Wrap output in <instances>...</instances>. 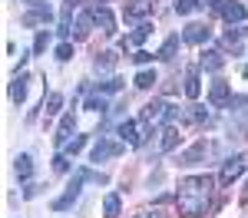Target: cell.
Instances as JSON below:
<instances>
[{"mask_svg": "<svg viewBox=\"0 0 248 218\" xmlns=\"http://www.w3.org/2000/svg\"><path fill=\"white\" fill-rule=\"evenodd\" d=\"M212 175H189L179 182V192H175V205H179V212L189 218H199L205 215V208H209L212 202Z\"/></svg>", "mask_w": 248, "mask_h": 218, "instance_id": "1", "label": "cell"}, {"mask_svg": "<svg viewBox=\"0 0 248 218\" xmlns=\"http://www.w3.org/2000/svg\"><path fill=\"white\" fill-rule=\"evenodd\" d=\"M146 136H149V122H146V119H126V122L119 126V139H123L126 145H133V149H139V145L146 142Z\"/></svg>", "mask_w": 248, "mask_h": 218, "instance_id": "2", "label": "cell"}, {"mask_svg": "<svg viewBox=\"0 0 248 218\" xmlns=\"http://www.w3.org/2000/svg\"><path fill=\"white\" fill-rule=\"evenodd\" d=\"M142 119H146L149 126H159V122H175V119H179V109H172L169 102L155 99V102H149V106L142 109Z\"/></svg>", "mask_w": 248, "mask_h": 218, "instance_id": "3", "label": "cell"}, {"mask_svg": "<svg viewBox=\"0 0 248 218\" xmlns=\"http://www.w3.org/2000/svg\"><path fill=\"white\" fill-rule=\"evenodd\" d=\"M86 178H96V175H90V172H77V175H73L70 189H66V192H63L57 202H53V212H66V208L77 202V198H79V189H83V182H86Z\"/></svg>", "mask_w": 248, "mask_h": 218, "instance_id": "4", "label": "cell"}, {"mask_svg": "<svg viewBox=\"0 0 248 218\" xmlns=\"http://www.w3.org/2000/svg\"><path fill=\"white\" fill-rule=\"evenodd\" d=\"M245 169H248V152H238V156L225 159V165H222V172H218V182H222V185H232Z\"/></svg>", "mask_w": 248, "mask_h": 218, "instance_id": "5", "label": "cell"}, {"mask_svg": "<svg viewBox=\"0 0 248 218\" xmlns=\"http://www.w3.org/2000/svg\"><path fill=\"white\" fill-rule=\"evenodd\" d=\"M123 145H126V142H109V139H99V142L93 145V152H90V159H93V162L113 159V156H119V152H123Z\"/></svg>", "mask_w": 248, "mask_h": 218, "instance_id": "6", "label": "cell"}, {"mask_svg": "<svg viewBox=\"0 0 248 218\" xmlns=\"http://www.w3.org/2000/svg\"><path fill=\"white\" fill-rule=\"evenodd\" d=\"M90 17H93V23L103 30V33H113V30H116V20H113V14H109V7H106V3H96Z\"/></svg>", "mask_w": 248, "mask_h": 218, "instance_id": "7", "label": "cell"}, {"mask_svg": "<svg viewBox=\"0 0 248 218\" xmlns=\"http://www.w3.org/2000/svg\"><path fill=\"white\" fill-rule=\"evenodd\" d=\"M209 102H212V106H229V102H232V89H229V83H225V79H215V83H212Z\"/></svg>", "mask_w": 248, "mask_h": 218, "instance_id": "8", "label": "cell"}, {"mask_svg": "<svg viewBox=\"0 0 248 218\" xmlns=\"http://www.w3.org/2000/svg\"><path fill=\"white\" fill-rule=\"evenodd\" d=\"M209 37H212V30L205 23H189V27L182 30V40H186V43H195V46H199V43H209Z\"/></svg>", "mask_w": 248, "mask_h": 218, "instance_id": "9", "label": "cell"}, {"mask_svg": "<svg viewBox=\"0 0 248 218\" xmlns=\"http://www.w3.org/2000/svg\"><path fill=\"white\" fill-rule=\"evenodd\" d=\"M212 113L205 106H189V109H179V122H192V126H202V122H209Z\"/></svg>", "mask_w": 248, "mask_h": 218, "instance_id": "10", "label": "cell"}, {"mask_svg": "<svg viewBox=\"0 0 248 218\" xmlns=\"http://www.w3.org/2000/svg\"><path fill=\"white\" fill-rule=\"evenodd\" d=\"M123 14H126V20H146L153 14V3H149V0H129V3L123 7Z\"/></svg>", "mask_w": 248, "mask_h": 218, "instance_id": "11", "label": "cell"}, {"mask_svg": "<svg viewBox=\"0 0 248 218\" xmlns=\"http://www.w3.org/2000/svg\"><path fill=\"white\" fill-rule=\"evenodd\" d=\"M218 10H222V17L229 20V23H245V17H248V10L238 3V0H225Z\"/></svg>", "mask_w": 248, "mask_h": 218, "instance_id": "12", "label": "cell"}, {"mask_svg": "<svg viewBox=\"0 0 248 218\" xmlns=\"http://www.w3.org/2000/svg\"><path fill=\"white\" fill-rule=\"evenodd\" d=\"M209 152H212V145H209V142H199V145H192L189 152H182V156H179V165H195L199 159H202V156H209Z\"/></svg>", "mask_w": 248, "mask_h": 218, "instance_id": "13", "label": "cell"}, {"mask_svg": "<svg viewBox=\"0 0 248 218\" xmlns=\"http://www.w3.org/2000/svg\"><path fill=\"white\" fill-rule=\"evenodd\" d=\"M149 33H153V27H149V23L136 27V30L129 33V37H123V50H133V46H139V43H142V40L149 37Z\"/></svg>", "mask_w": 248, "mask_h": 218, "instance_id": "14", "label": "cell"}, {"mask_svg": "<svg viewBox=\"0 0 248 218\" xmlns=\"http://www.w3.org/2000/svg\"><path fill=\"white\" fill-rule=\"evenodd\" d=\"M46 20H50V7H46V3H40L30 14H23V23H27V27H37V23H46Z\"/></svg>", "mask_w": 248, "mask_h": 218, "instance_id": "15", "label": "cell"}, {"mask_svg": "<svg viewBox=\"0 0 248 218\" xmlns=\"http://www.w3.org/2000/svg\"><path fill=\"white\" fill-rule=\"evenodd\" d=\"M70 129H73V113H66V116L60 119V129H57V136H53L60 149H63V145L70 142Z\"/></svg>", "mask_w": 248, "mask_h": 218, "instance_id": "16", "label": "cell"}, {"mask_svg": "<svg viewBox=\"0 0 248 218\" xmlns=\"http://www.w3.org/2000/svg\"><path fill=\"white\" fill-rule=\"evenodd\" d=\"M10 99H14V102H23V99H27V76H23V73L10 83Z\"/></svg>", "mask_w": 248, "mask_h": 218, "instance_id": "17", "label": "cell"}, {"mask_svg": "<svg viewBox=\"0 0 248 218\" xmlns=\"http://www.w3.org/2000/svg\"><path fill=\"white\" fill-rule=\"evenodd\" d=\"M179 129H175V126H166V132H162V152H172V149H175V145H179Z\"/></svg>", "mask_w": 248, "mask_h": 218, "instance_id": "18", "label": "cell"}, {"mask_svg": "<svg viewBox=\"0 0 248 218\" xmlns=\"http://www.w3.org/2000/svg\"><path fill=\"white\" fill-rule=\"evenodd\" d=\"M199 93H202V83H199V73H195V70H189V73H186V96H189V99H195Z\"/></svg>", "mask_w": 248, "mask_h": 218, "instance_id": "19", "label": "cell"}, {"mask_svg": "<svg viewBox=\"0 0 248 218\" xmlns=\"http://www.w3.org/2000/svg\"><path fill=\"white\" fill-rule=\"evenodd\" d=\"M202 66L212 70V73H218V70H222V53H218V50H209V53L202 57Z\"/></svg>", "mask_w": 248, "mask_h": 218, "instance_id": "20", "label": "cell"}, {"mask_svg": "<svg viewBox=\"0 0 248 218\" xmlns=\"http://www.w3.org/2000/svg\"><path fill=\"white\" fill-rule=\"evenodd\" d=\"M14 169H17L20 178H30L33 175V159L30 156H17V165H14Z\"/></svg>", "mask_w": 248, "mask_h": 218, "instance_id": "21", "label": "cell"}, {"mask_svg": "<svg viewBox=\"0 0 248 218\" xmlns=\"http://www.w3.org/2000/svg\"><path fill=\"white\" fill-rule=\"evenodd\" d=\"M155 83H159V79H155L153 70H142V73H136V86H139V89H153Z\"/></svg>", "mask_w": 248, "mask_h": 218, "instance_id": "22", "label": "cell"}, {"mask_svg": "<svg viewBox=\"0 0 248 218\" xmlns=\"http://www.w3.org/2000/svg\"><path fill=\"white\" fill-rule=\"evenodd\" d=\"M175 50H179V37H169L166 43H162V50H159L155 57H159V59H172V57H175Z\"/></svg>", "mask_w": 248, "mask_h": 218, "instance_id": "23", "label": "cell"}, {"mask_svg": "<svg viewBox=\"0 0 248 218\" xmlns=\"http://www.w3.org/2000/svg\"><path fill=\"white\" fill-rule=\"evenodd\" d=\"M103 212H106L103 218H119V195H106V202H103Z\"/></svg>", "mask_w": 248, "mask_h": 218, "instance_id": "24", "label": "cell"}, {"mask_svg": "<svg viewBox=\"0 0 248 218\" xmlns=\"http://www.w3.org/2000/svg\"><path fill=\"white\" fill-rule=\"evenodd\" d=\"M83 145H86V136H73L70 142H66V145H63V156H77Z\"/></svg>", "mask_w": 248, "mask_h": 218, "instance_id": "25", "label": "cell"}, {"mask_svg": "<svg viewBox=\"0 0 248 218\" xmlns=\"http://www.w3.org/2000/svg\"><path fill=\"white\" fill-rule=\"evenodd\" d=\"M96 66H99V70H113V66H116V53H113V50L99 53V57H96Z\"/></svg>", "mask_w": 248, "mask_h": 218, "instance_id": "26", "label": "cell"}, {"mask_svg": "<svg viewBox=\"0 0 248 218\" xmlns=\"http://www.w3.org/2000/svg\"><path fill=\"white\" fill-rule=\"evenodd\" d=\"M195 7H199V0H175V14H182V17L192 14Z\"/></svg>", "mask_w": 248, "mask_h": 218, "instance_id": "27", "label": "cell"}, {"mask_svg": "<svg viewBox=\"0 0 248 218\" xmlns=\"http://www.w3.org/2000/svg\"><path fill=\"white\" fill-rule=\"evenodd\" d=\"M60 106H63V96H60V93H53V96L46 99V106H43V109H46V116H53Z\"/></svg>", "mask_w": 248, "mask_h": 218, "instance_id": "28", "label": "cell"}, {"mask_svg": "<svg viewBox=\"0 0 248 218\" xmlns=\"http://www.w3.org/2000/svg\"><path fill=\"white\" fill-rule=\"evenodd\" d=\"M86 109H93V113H103V109H106V99H103V96H90V99H86Z\"/></svg>", "mask_w": 248, "mask_h": 218, "instance_id": "29", "label": "cell"}, {"mask_svg": "<svg viewBox=\"0 0 248 218\" xmlns=\"http://www.w3.org/2000/svg\"><path fill=\"white\" fill-rule=\"evenodd\" d=\"M46 43H50V33H46V30H40L37 43H33V53H43V50H46Z\"/></svg>", "mask_w": 248, "mask_h": 218, "instance_id": "30", "label": "cell"}, {"mask_svg": "<svg viewBox=\"0 0 248 218\" xmlns=\"http://www.w3.org/2000/svg\"><path fill=\"white\" fill-rule=\"evenodd\" d=\"M123 86V79H106V83H99V93H116Z\"/></svg>", "mask_w": 248, "mask_h": 218, "instance_id": "31", "label": "cell"}, {"mask_svg": "<svg viewBox=\"0 0 248 218\" xmlns=\"http://www.w3.org/2000/svg\"><path fill=\"white\" fill-rule=\"evenodd\" d=\"M70 57H73V46H70V43H60V46H57V59H63V63H66Z\"/></svg>", "mask_w": 248, "mask_h": 218, "instance_id": "32", "label": "cell"}, {"mask_svg": "<svg viewBox=\"0 0 248 218\" xmlns=\"http://www.w3.org/2000/svg\"><path fill=\"white\" fill-rule=\"evenodd\" d=\"M53 165H57V172H70V156H63V152H60V156L53 159Z\"/></svg>", "mask_w": 248, "mask_h": 218, "instance_id": "33", "label": "cell"}, {"mask_svg": "<svg viewBox=\"0 0 248 218\" xmlns=\"http://www.w3.org/2000/svg\"><path fill=\"white\" fill-rule=\"evenodd\" d=\"M133 59H136V63H149V59H153V57H149L146 50H139V53H133Z\"/></svg>", "mask_w": 248, "mask_h": 218, "instance_id": "34", "label": "cell"}, {"mask_svg": "<svg viewBox=\"0 0 248 218\" xmlns=\"http://www.w3.org/2000/svg\"><path fill=\"white\" fill-rule=\"evenodd\" d=\"M199 7H222V3H215V0H199Z\"/></svg>", "mask_w": 248, "mask_h": 218, "instance_id": "35", "label": "cell"}, {"mask_svg": "<svg viewBox=\"0 0 248 218\" xmlns=\"http://www.w3.org/2000/svg\"><path fill=\"white\" fill-rule=\"evenodd\" d=\"M139 218H166V215H159V212H146V215H139Z\"/></svg>", "mask_w": 248, "mask_h": 218, "instance_id": "36", "label": "cell"}]
</instances>
